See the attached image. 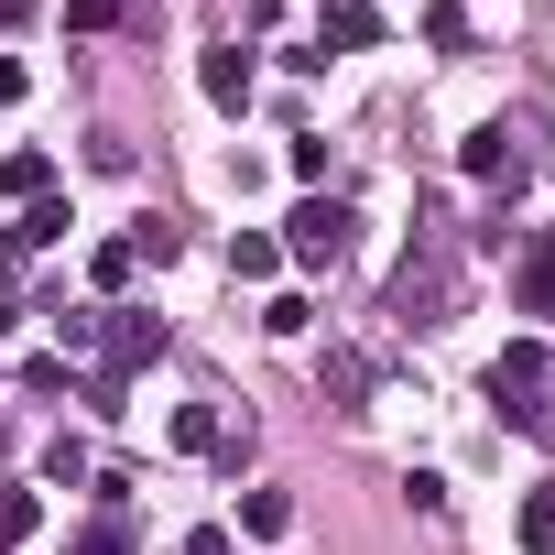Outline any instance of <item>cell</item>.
<instances>
[{
  "label": "cell",
  "mask_w": 555,
  "mask_h": 555,
  "mask_svg": "<svg viewBox=\"0 0 555 555\" xmlns=\"http://www.w3.org/2000/svg\"><path fill=\"white\" fill-rule=\"evenodd\" d=\"M425 44H447V55L468 44V12H457V0H425Z\"/></svg>",
  "instance_id": "15"
},
{
  "label": "cell",
  "mask_w": 555,
  "mask_h": 555,
  "mask_svg": "<svg viewBox=\"0 0 555 555\" xmlns=\"http://www.w3.org/2000/svg\"><path fill=\"white\" fill-rule=\"evenodd\" d=\"M175 447H185V457H207V447H218V414H207V403H185V414H175Z\"/></svg>",
  "instance_id": "17"
},
{
  "label": "cell",
  "mask_w": 555,
  "mask_h": 555,
  "mask_svg": "<svg viewBox=\"0 0 555 555\" xmlns=\"http://www.w3.org/2000/svg\"><path fill=\"white\" fill-rule=\"evenodd\" d=\"M272 261H284V250H272L261 229H240V240H229V272H240V284H272Z\"/></svg>",
  "instance_id": "11"
},
{
  "label": "cell",
  "mask_w": 555,
  "mask_h": 555,
  "mask_svg": "<svg viewBox=\"0 0 555 555\" xmlns=\"http://www.w3.org/2000/svg\"><path fill=\"white\" fill-rule=\"evenodd\" d=\"M522 544H533V555H555V490H533V501H522Z\"/></svg>",
  "instance_id": "18"
},
{
  "label": "cell",
  "mask_w": 555,
  "mask_h": 555,
  "mask_svg": "<svg viewBox=\"0 0 555 555\" xmlns=\"http://www.w3.org/2000/svg\"><path fill=\"white\" fill-rule=\"evenodd\" d=\"M207 99H218V109H240V99H250V55H240V44H218V55H207Z\"/></svg>",
  "instance_id": "10"
},
{
  "label": "cell",
  "mask_w": 555,
  "mask_h": 555,
  "mask_svg": "<svg viewBox=\"0 0 555 555\" xmlns=\"http://www.w3.org/2000/svg\"><path fill=\"white\" fill-rule=\"evenodd\" d=\"M34 23V0H0V34H23Z\"/></svg>",
  "instance_id": "22"
},
{
  "label": "cell",
  "mask_w": 555,
  "mask_h": 555,
  "mask_svg": "<svg viewBox=\"0 0 555 555\" xmlns=\"http://www.w3.org/2000/svg\"><path fill=\"white\" fill-rule=\"evenodd\" d=\"M447 306H457V229H447V218H425V229H414V250H403V272H392V317L447 327Z\"/></svg>",
  "instance_id": "1"
},
{
  "label": "cell",
  "mask_w": 555,
  "mask_h": 555,
  "mask_svg": "<svg viewBox=\"0 0 555 555\" xmlns=\"http://www.w3.org/2000/svg\"><path fill=\"white\" fill-rule=\"evenodd\" d=\"M490 403L522 436H555V349H501L490 360Z\"/></svg>",
  "instance_id": "2"
},
{
  "label": "cell",
  "mask_w": 555,
  "mask_h": 555,
  "mask_svg": "<svg viewBox=\"0 0 555 555\" xmlns=\"http://www.w3.org/2000/svg\"><path fill=\"white\" fill-rule=\"evenodd\" d=\"M34 522H44V501H34V490H0V555H12Z\"/></svg>",
  "instance_id": "13"
},
{
  "label": "cell",
  "mask_w": 555,
  "mask_h": 555,
  "mask_svg": "<svg viewBox=\"0 0 555 555\" xmlns=\"http://www.w3.org/2000/svg\"><path fill=\"white\" fill-rule=\"evenodd\" d=\"M317 34H327V44H371V34H382V12H371V0H327Z\"/></svg>",
  "instance_id": "9"
},
{
  "label": "cell",
  "mask_w": 555,
  "mask_h": 555,
  "mask_svg": "<svg viewBox=\"0 0 555 555\" xmlns=\"http://www.w3.org/2000/svg\"><path fill=\"white\" fill-rule=\"evenodd\" d=\"M131 261H142L131 240H99V261H88V272H99V295H120V284H131Z\"/></svg>",
  "instance_id": "16"
},
{
  "label": "cell",
  "mask_w": 555,
  "mask_h": 555,
  "mask_svg": "<svg viewBox=\"0 0 555 555\" xmlns=\"http://www.w3.org/2000/svg\"><path fill=\"white\" fill-rule=\"evenodd\" d=\"M284 250H295L306 272H338V261H349V207H338V196H306V207L284 218Z\"/></svg>",
  "instance_id": "3"
},
{
  "label": "cell",
  "mask_w": 555,
  "mask_h": 555,
  "mask_svg": "<svg viewBox=\"0 0 555 555\" xmlns=\"http://www.w3.org/2000/svg\"><path fill=\"white\" fill-rule=\"evenodd\" d=\"M44 240H66V207H34V218L12 229V250H44Z\"/></svg>",
  "instance_id": "19"
},
{
  "label": "cell",
  "mask_w": 555,
  "mask_h": 555,
  "mask_svg": "<svg viewBox=\"0 0 555 555\" xmlns=\"http://www.w3.org/2000/svg\"><path fill=\"white\" fill-rule=\"evenodd\" d=\"M131 250H142V261H175L185 240H175V218H142V229H131Z\"/></svg>",
  "instance_id": "20"
},
{
  "label": "cell",
  "mask_w": 555,
  "mask_h": 555,
  "mask_svg": "<svg viewBox=\"0 0 555 555\" xmlns=\"http://www.w3.org/2000/svg\"><path fill=\"white\" fill-rule=\"evenodd\" d=\"M522 317H544V327H555V240H533V250H522Z\"/></svg>",
  "instance_id": "7"
},
{
  "label": "cell",
  "mask_w": 555,
  "mask_h": 555,
  "mask_svg": "<svg viewBox=\"0 0 555 555\" xmlns=\"http://www.w3.org/2000/svg\"><path fill=\"white\" fill-rule=\"evenodd\" d=\"M240 533L284 544V533H295V501H284V490H250V501H240Z\"/></svg>",
  "instance_id": "8"
},
{
  "label": "cell",
  "mask_w": 555,
  "mask_h": 555,
  "mask_svg": "<svg viewBox=\"0 0 555 555\" xmlns=\"http://www.w3.org/2000/svg\"><path fill=\"white\" fill-rule=\"evenodd\" d=\"M371 382H382V371H371V349H327V360H317V392H327V403H360Z\"/></svg>",
  "instance_id": "5"
},
{
  "label": "cell",
  "mask_w": 555,
  "mask_h": 555,
  "mask_svg": "<svg viewBox=\"0 0 555 555\" xmlns=\"http://www.w3.org/2000/svg\"><path fill=\"white\" fill-rule=\"evenodd\" d=\"M66 555H131V533H120V522H88V533H77Z\"/></svg>",
  "instance_id": "21"
},
{
  "label": "cell",
  "mask_w": 555,
  "mask_h": 555,
  "mask_svg": "<svg viewBox=\"0 0 555 555\" xmlns=\"http://www.w3.org/2000/svg\"><path fill=\"white\" fill-rule=\"evenodd\" d=\"M109 338V371H142L153 349H164V317H120V327H99Z\"/></svg>",
  "instance_id": "6"
},
{
  "label": "cell",
  "mask_w": 555,
  "mask_h": 555,
  "mask_svg": "<svg viewBox=\"0 0 555 555\" xmlns=\"http://www.w3.org/2000/svg\"><path fill=\"white\" fill-rule=\"evenodd\" d=\"M66 23H77V34H120V23H131V0H66Z\"/></svg>",
  "instance_id": "14"
},
{
  "label": "cell",
  "mask_w": 555,
  "mask_h": 555,
  "mask_svg": "<svg viewBox=\"0 0 555 555\" xmlns=\"http://www.w3.org/2000/svg\"><path fill=\"white\" fill-rule=\"evenodd\" d=\"M457 164H468L479 185H501V196H512V185H522V131H501V120H490V131H468V153H457Z\"/></svg>",
  "instance_id": "4"
},
{
  "label": "cell",
  "mask_w": 555,
  "mask_h": 555,
  "mask_svg": "<svg viewBox=\"0 0 555 555\" xmlns=\"http://www.w3.org/2000/svg\"><path fill=\"white\" fill-rule=\"evenodd\" d=\"M0 185H12L23 207H44V185H55V164H44V153H12V164H0Z\"/></svg>",
  "instance_id": "12"
}]
</instances>
